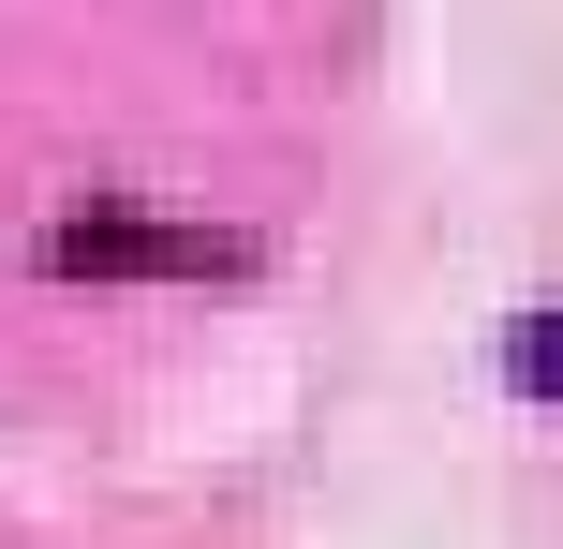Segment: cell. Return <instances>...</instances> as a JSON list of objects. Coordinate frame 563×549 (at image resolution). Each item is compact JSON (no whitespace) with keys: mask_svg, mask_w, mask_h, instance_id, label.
Instances as JSON below:
<instances>
[{"mask_svg":"<svg viewBox=\"0 0 563 549\" xmlns=\"http://www.w3.org/2000/svg\"><path fill=\"white\" fill-rule=\"evenodd\" d=\"M505 356H519V386H534V402L563 416V312H534V327H519V342H505Z\"/></svg>","mask_w":563,"mask_h":549,"instance_id":"7a4b0ae2","label":"cell"},{"mask_svg":"<svg viewBox=\"0 0 563 549\" xmlns=\"http://www.w3.org/2000/svg\"><path fill=\"white\" fill-rule=\"evenodd\" d=\"M59 267H208V283H223L238 238H178V223H134V208H89V223L59 238Z\"/></svg>","mask_w":563,"mask_h":549,"instance_id":"6da1fadb","label":"cell"}]
</instances>
